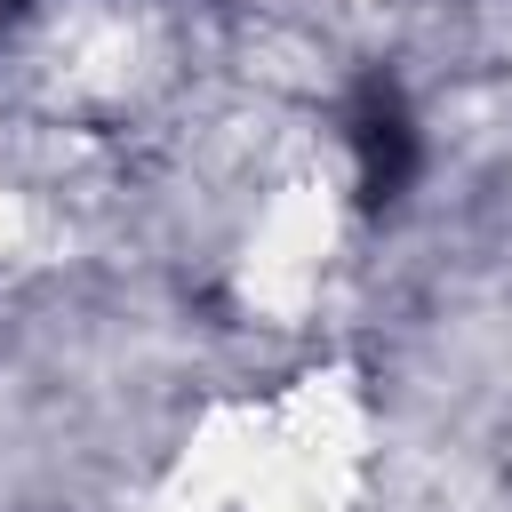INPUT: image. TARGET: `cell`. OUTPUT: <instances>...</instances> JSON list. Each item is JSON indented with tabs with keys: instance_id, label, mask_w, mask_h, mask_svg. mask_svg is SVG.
<instances>
[{
	"instance_id": "obj_1",
	"label": "cell",
	"mask_w": 512,
	"mask_h": 512,
	"mask_svg": "<svg viewBox=\"0 0 512 512\" xmlns=\"http://www.w3.org/2000/svg\"><path fill=\"white\" fill-rule=\"evenodd\" d=\"M320 256H328V192L320 184H288L264 216H256V240H248V264H240V288L264 320H296L320 288Z\"/></svg>"
},
{
	"instance_id": "obj_2",
	"label": "cell",
	"mask_w": 512,
	"mask_h": 512,
	"mask_svg": "<svg viewBox=\"0 0 512 512\" xmlns=\"http://www.w3.org/2000/svg\"><path fill=\"white\" fill-rule=\"evenodd\" d=\"M16 240H24V192L0 184V248H16Z\"/></svg>"
}]
</instances>
